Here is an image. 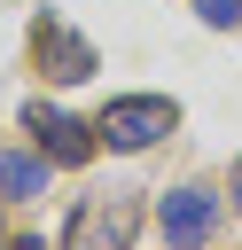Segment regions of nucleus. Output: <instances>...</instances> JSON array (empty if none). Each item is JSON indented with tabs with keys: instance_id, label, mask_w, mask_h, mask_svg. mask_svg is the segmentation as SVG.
<instances>
[{
	"instance_id": "nucleus-1",
	"label": "nucleus",
	"mask_w": 242,
	"mask_h": 250,
	"mask_svg": "<svg viewBox=\"0 0 242 250\" xmlns=\"http://www.w3.org/2000/svg\"><path fill=\"white\" fill-rule=\"evenodd\" d=\"M172 125H180V102H172V94H117V102L94 117V133H101L109 148H156Z\"/></svg>"
},
{
	"instance_id": "nucleus-2",
	"label": "nucleus",
	"mask_w": 242,
	"mask_h": 250,
	"mask_svg": "<svg viewBox=\"0 0 242 250\" xmlns=\"http://www.w3.org/2000/svg\"><path fill=\"white\" fill-rule=\"evenodd\" d=\"M23 125H31V141H39V156H47V164H86V156H94V141H101L94 125H78L70 109H47V102H31V109H23Z\"/></svg>"
},
{
	"instance_id": "nucleus-3",
	"label": "nucleus",
	"mask_w": 242,
	"mask_h": 250,
	"mask_svg": "<svg viewBox=\"0 0 242 250\" xmlns=\"http://www.w3.org/2000/svg\"><path fill=\"white\" fill-rule=\"evenodd\" d=\"M156 227H164V242H203L219 227V195L211 188H172L156 203Z\"/></svg>"
},
{
	"instance_id": "nucleus-4",
	"label": "nucleus",
	"mask_w": 242,
	"mask_h": 250,
	"mask_svg": "<svg viewBox=\"0 0 242 250\" xmlns=\"http://www.w3.org/2000/svg\"><path fill=\"white\" fill-rule=\"evenodd\" d=\"M62 242H70V250H86V242H109V250L133 242V203H125V195H94V203L62 227Z\"/></svg>"
},
{
	"instance_id": "nucleus-5",
	"label": "nucleus",
	"mask_w": 242,
	"mask_h": 250,
	"mask_svg": "<svg viewBox=\"0 0 242 250\" xmlns=\"http://www.w3.org/2000/svg\"><path fill=\"white\" fill-rule=\"evenodd\" d=\"M39 62H47V78H94V47L70 31V23H39Z\"/></svg>"
},
{
	"instance_id": "nucleus-6",
	"label": "nucleus",
	"mask_w": 242,
	"mask_h": 250,
	"mask_svg": "<svg viewBox=\"0 0 242 250\" xmlns=\"http://www.w3.org/2000/svg\"><path fill=\"white\" fill-rule=\"evenodd\" d=\"M0 195H47V156H16V148H0Z\"/></svg>"
},
{
	"instance_id": "nucleus-7",
	"label": "nucleus",
	"mask_w": 242,
	"mask_h": 250,
	"mask_svg": "<svg viewBox=\"0 0 242 250\" xmlns=\"http://www.w3.org/2000/svg\"><path fill=\"white\" fill-rule=\"evenodd\" d=\"M195 16H203L211 31H234V23H242V0H195Z\"/></svg>"
},
{
	"instance_id": "nucleus-8",
	"label": "nucleus",
	"mask_w": 242,
	"mask_h": 250,
	"mask_svg": "<svg viewBox=\"0 0 242 250\" xmlns=\"http://www.w3.org/2000/svg\"><path fill=\"white\" fill-rule=\"evenodd\" d=\"M234 203H242V164H234Z\"/></svg>"
}]
</instances>
